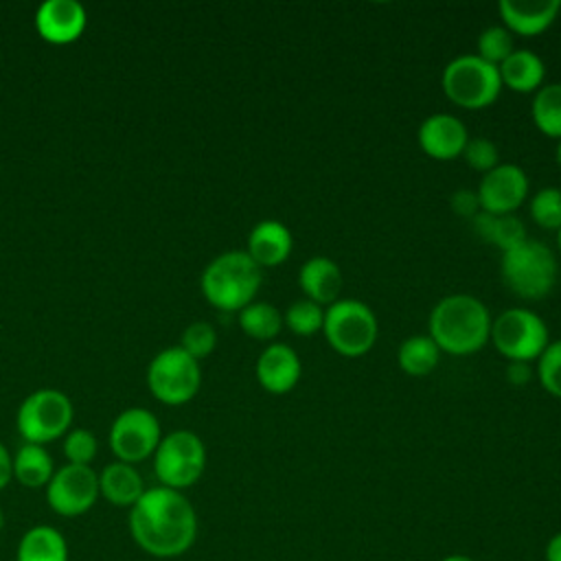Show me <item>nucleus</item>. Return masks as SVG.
Listing matches in <instances>:
<instances>
[{"label":"nucleus","instance_id":"1","mask_svg":"<svg viewBox=\"0 0 561 561\" xmlns=\"http://www.w3.org/2000/svg\"><path fill=\"white\" fill-rule=\"evenodd\" d=\"M127 524L134 543L156 559L182 557L197 539L195 506L182 491L162 484L145 489Z\"/></svg>","mask_w":561,"mask_h":561},{"label":"nucleus","instance_id":"2","mask_svg":"<svg viewBox=\"0 0 561 561\" xmlns=\"http://www.w3.org/2000/svg\"><path fill=\"white\" fill-rule=\"evenodd\" d=\"M489 307L471 294H449L440 298L427 318V335L440 353L465 357L478 353L491 335Z\"/></svg>","mask_w":561,"mask_h":561},{"label":"nucleus","instance_id":"3","mask_svg":"<svg viewBox=\"0 0 561 561\" xmlns=\"http://www.w3.org/2000/svg\"><path fill=\"white\" fill-rule=\"evenodd\" d=\"M263 283L261 267L245 250H228L215 256L202 272L204 298L221 311H239L250 305Z\"/></svg>","mask_w":561,"mask_h":561},{"label":"nucleus","instance_id":"4","mask_svg":"<svg viewBox=\"0 0 561 561\" xmlns=\"http://www.w3.org/2000/svg\"><path fill=\"white\" fill-rule=\"evenodd\" d=\"M500 274L504 285L519 298L541 300L548 296L559 276V263L554 252L537 239H526L524 243L502 252Z\"/></svg>","mask_w":561,"mask_h":561},{"label":"nucleus","instance_id":"5","mask_svg":"<svg viewBox=\"0 0 561 561\" xmlns=\"http://www.w3.org/2000/svg\"><path fill=\"white\" fill-rule=\"evenodd\" d=\"M443 94L462 110H484L502 92L497 66L480 59L476 53L454 57L440 75Z\"/></svg>","mask_w":561,"mask_h":561},{"label":"nucleus","instance_id":"6","mask_svg":"<svg viewBox=\"0 0 561 561\" xmlns=\"http://www.w3.org/2000/svg\"><path fill=\"white\" fill-rule=\"evenodd\" d=\"M322 333L337 355L362 357L375 346L379 322L366 302L357 298H340L324 309Z\"/></svg>","mask_w":561,"mask_h":561},{"label":"nucleus","instance_id":"7","mask_svg":"<svg viewBox=\"0 0 561 561\" xmlns=\"http://www.w3.org/2000/svg\"><path fill=\"white\" fill-rule=\"evenodd\" d=\"M489 342L508 362L530 364L550 344V335L539 313L526 307H511L493 318Z\"/></svg>","mask_w":561,"mask_h":561},{"label":"nucleus","instance_id":"8","mask_svg":"<svg viewBox=\"0 0 561 561\" xmlns=\"http://www.w3.org/2000/svg\"><path fill=\"white\" fill-rule=\"evenodd\" d=\"M206 469L204 440L191 430H175L160 438L153 451V471L162 486L182 491L193 486Z\"/></svg>","mask_w":561,"mask_h":561},{"label":"nucleus","instance_id":"9","mask_svg":"<svg viewBox=\"0 0 561 561\" xmlns=\"http://www.w3.org/2000/svg\"><path fill=\"white\" fill-rule=\"evenodd\" d=\"M72 401L55 388H39L31 392L18 408L15 425L26 443L46 445L66 436L72 423Z\"/></svg>","mask_w":561,"mask_h":561},{"label":"nucleus","instance_id":"10","mask_svg":"<svg viewBox=\"0 0 561 561\" xmlns=\"http://www.w3.org/2000/svg\"><path fill=\"white\" fill-rule=\"evenodd\" d=\"M147 386L162 403L182 405L191 401L202 386L199 362L182 346H167L149 362Z\"/></svg>","mask_w":561,"mask_h":561},{"label":"nucleus","instance_id":"11","mask_svg":"<svg viewBox=\"0 0 561 561\" xmlns=\"http://www.w3.org/2000/svg\"><path fill=\"white\" fill-rule=\"evenodd\" d=\"M46 504L61 517H79L88 513L99 495V473L90 465H70L55 469L46 484Z\"/></svg>","mask_w":561,"mask_h":561},{"label":"nucleus","instance_id":"12","mask_svg":"<svg viewBox=\"0 0 561 561\" xmlns=\"http://www.w3.org/2000/svg\"><path fill=\"white\" fill-rule=\"evenodd\" d=\"M162 438L160 423L153 412L145 408L123 410L110 427V447L121 462L136 465L153 456Z\"/></svg>","mask_w":561,"mask_h":561},{"label":"nucleus","instance_id":"13","mask_svg":"<svg viewBox=\"0 0 561 561\" xmlns=\"http://www.w3.org/2000/svg\"><path fill=\"white\" fill-rule=\"evenodd\" d=\"M528 175L513 162H500L486 171L476 188L480 210L491 215H513L528 197Z\"/></svg>","mask_w":561,"mask_h":561},{"label":"nucleus","instance_id":"14","mask_svg":"<svg viewBox=\"0 0 561 561\" xmlns=\"http://www.w3.org/2000/svg\"><path fill=\"white\" fill-rule=\"evenodd\" d=\"M416 138L425 156L445 162L462 156L469 142V131L458 116L447 112H436L423 118V123L419 125Z\"/></svg>","mask_w":561,"mask_h":561},{"label":"nucleus","instance_id":"15","mask_svg":"<svg viewBox=\"0 0 561 561\" xmlns=\"http://www.w3.org/2000/svg\"><path fill=\"white\" fill-rule=\"evenodd\" d=\"M302 373L298 353L285 342L267 344L254 364V375L261 388L270 394H285L296 388Z\"/></svg>","mask_w":561,"mask_h":561},{"label":"nucleus","instance_id":"16","mask_svg":"<svg viewBox=\"0 0 561 561\" xmlns=\"http://www.w3.org/2000/svg\"><path fill=\"white\" fill-rule=\"evenodd\" d=\"M85 24V9L77 0H44L35 11L37 33L50 44L75 42Z\"/></svg>","mask_w":561,"mask_h":561},{"label":"nucleus","instance_id":"17","mask_svg":"<svg viewBox=\"0 0 561 561\" xmlns=\"http://www.w3.org/2000/svg\"><path fill=\"white\" fill-rule=\"evenodd\" d=\"M497 11L502 26H506L513 35L535 37L557 20L561 0H500Z\"/></svg>","mask_w":561,"mask_h":561},{"label":"nucleus","instance_id":"18","mask_svg":"<svg viewBox=\"0 0 561 561\" xmlns=\"http://www.w3.org/2000/svg\"><path fill=\"white\" fill-rule=\"evenodd\" d=\"M294 250V237L289 228L278 219H263L252 226L245 241L248 256L263 270L276 267L289 259Z\"/></svg>","mask_w":561,"mask_h":561},{"label":"nucleus","instance_id":"19","mask_svg":"<svg viewBox=\"0 0 561 561\" xmlns=\"http://www.w3.org/2000/svg\"><path fill=\"white\" fill-rule=\"evenodd\" d=\"M298 285L305 298L322 305L324 309L340 300L344 276L340 265L329 256H311L298 270Z\"/></svg>","mask_w":561,"mask_h":561},{"label":"nucleus","instance_id":"20","mask_svg":"<svg viewBox=\"0 0 561 561\" xmlns=\"http://www.w3.org/2000/svg\"><path fill=\"white\" fill-rule=\"evenodd\" d=\"M145 493L138 469L129 462H110L99 471V495L118 508H131Z\"/></svg>","mask_w":561,"mask_h":561},{"label":"nucleus","instance_id":"21","mask_svg":"<svg viewBox=\"0 0 561 561\" xmlns=\"http://www.w3.org/2000/svg\"><path fill=\"white\" fill-rule=\"evenodd\" d=\"M500 81L502 88H508L519 94H535L543 85L546 64L543 59L528 48H515L500 66Z\"/></svg>","mask_w":561,"mask_h":561},{"label":"nucleus","instance_id":"22","mask_svg":"<svg viewBox=\"0 0 561 561\" xmlns=\"http://www.w3.org/2000/svg\"><path fill=\"white\" fill-rule=\"evenodd\" d=\"M15 561H70L68 541L50 524L31 526L18 541Z\"/></svg>","mask_w":561,"mask_h":561},{"label":"nucleus","instance_id":"23","mask_svg":"<svg viewBox=\"0 0 561 561\" xmlns=\"http://www.w3.org/2000/svg\"><path fill=\"white\" fill-rule=\"evenodd\" d=\"M471 226H473L476 237H480L489 245L497 248L500 252H506L528 239L524 221L515 215H491V213L480 210L471 219Z\"/></svg>","mask_w":561,"mask_h":561},{"label":"nucleus","instance_id":"24","mask_svg":"<svg viewBox=\"0 0 561 561\" xmlns=\"http://www.w3.org/2000/svg\"><path fill=\"white\" fill-rule=\"evenodd\" d=\"M55 473V462L44 445L24 443L13 454V480L26 489H46Z\"/></svg>","mask_w":561,"mask_h":561},{"label":"nucleus","instance_id":"25","mask_svg":"<svg viewBox=\"0 0 561 561\" xmlns=\"http://www.w3.org/2000/svg\"><path fill=\"white\" fill-rule=\"evenodd\" d=\"M399 368L410 377L430 375L440 362V348L430 335H410L397 351Z\"/></svg>","mask_w":561,"mask_h":561},{"label":"nucleus","instance_id":"26","mask_svg":"<svg viewBox=\"0 0 561 561\" xmlns=\"http://www.w3.org/2000/svg\"><path fill=\"white\" fill-rule=\"evenodd\" d=\"M237 322L248 337L272 342L283 329V313L265 300H252L237 311Z\"/></svg>","mask_w":561,"mask_h":561},{"label":"nucleus","instance_id":"27","mask_svg":"<svg viewBox=\"0 0 561 561\" xmlns=\"http://www.w3.org/2000/svg\"><path fill=\"white\" fill-rule=\"evenodd\" d=\"M530 116L535 127L548 136L559 140L561 138V83H543L530 103Z\"/></svg>","mask_w":561,"mask_h":561},{"label":"nucleus","instance_id":"28","mask_svg":"<svg viewBox=\"0 0 561 561\" xmlns=\"http://www.w3.org/2000/svg\"><path fill=\"white\" fill-rule=\"evenodd\" d=\"M322 324H324V307L309 298L294 300L283 311V327H287L294 335H300V337L316 335L322 331Z\"/></svg>","mask_w":561,"mask_h":561},{"label":"nucleus","instance_id":"29","mask_svg":"<svg viewBox=\"0 0 561 561\" xmlns=\"http://www.w3.org/2000/svg\"><path fill=\"white\" fill-rule=\"evenodd\" d=\"M528 213L539 228L557 232L561 228V188L559 186L539 188L530 197Z\"/></svg>","mask_w":561,"mask_h":561},{"label":"nucleus","instance_id":"30","mask_svg":"<svg viewBox=\"0 0 561 561\" xmlns=\"http://www.w3.org/2000/svg\"><path fill=\"white\" fill-rule=\"evenodd\" d=\"M515 50V39L513 33L502 26V24H493L486 26L476 42V55L493 66H500L511 53Z\"/></svg>","mask_w":561,"mask_h":561},{"label":"nucleus","instance_id":"31","mask_svg":"<svg viewBox=\"0 0 561 561\" xmlns=\"http://www.w3.org/2000/svg\"><path fill=\"white\" fill-rule=\"evenodd\" d=\"M180 346L191 355L195 357L197 362L208 357L215 346H217V331L210 322L206 320H195L191 322L184 331H182V342Z\"/></svg>","mask_w":561,"mask_h":561},{"label":"nucleus","instance_id":"32","mask_svg":"<svg viewBox=\"0 0 561 561\" xmlns=\"http://www.w3.org/2000/svg\"><path fill=\"white\" fill-rule=\"evenodd\" d=\"M537 379L546 392L561 399V340L550 342L537 357Z\"/></svg>","mask_w":561,"mask_h":561},{"label":"nucleus","instance_id":"33","mask_svg":"<svg viewBox=\"0 0 561 561\" xmlns=\"http://www.w3.org/2000/svg\"><path fill=\"white\" fill-rule=\"evenodd\" d=\"M96 436L90 430H68L64 436V456L70 465H90L96 458Z\"/></svg>","mask_w":561,"mask_h":561},{"label":"nucleus","instance_id":"34","mask_svg":"<svg viewBox=\"0 0 561 561\" xmlns=\"http://www.w3.org/2000/svg\"><path fill=\"white\" fill-rule=\"evenodd\" d=\"M462 158L473 171H480L482 175L500 164V151H497L495 142L489 138H482V136L469 138V142L462 151Z\"/></svg>","mask_w":561,"mask_h":561},{"label":"nucleus","instance_id":"35","mask_svg":"<svg viewBox=\"0 0 561 561\" xmlns=\"http://www.w3.org/2000/svg\"><path fill=\"white\" fill-rule=\"evenodd\" d=\"M449 206H451V210H454L458 217H467V219H473V217L480 213L478 193L471 191V188H458V191L451 195Z\"/></svg>","mask_w":561,"mask_h":561},{"label":"nucleus","instance_id":"36","mask_svg":"<svg viewBox=\"0 0 561 561\" xmlns=\"http://www.w3.org/2000/svg\"><path fill=\"white\" fill-rule=\"evenodd\" d=\"M535 370L528 362H508L506 364V381L515 388H524L530 383Z\"/></svg>","mask_w":561,"mask_h":561},{"label":"nucleus","instance_id":"37","mask_svg":"<svg viewBox=\"0 0 561 561\" xmlns=\"http://www.w3.org/2000/svg\"><path fill=\"white\" fill-rule=\"evenodd\" d=\"M13 480V456L0 443V491Z\"/></svg>","mask_w":561,"mask_h":561},{"label":"nucleus","instance_id":"38","mask_svg":"<svg viewBox=\"0 0 561 561\" xmlns=\"http://www.w3.org/2000/svg\"><path fill=\"white\" fill-rule=\"evenodd\" d=\"M546 561H561V533L550 537L546 546Z\"/></svg>","mask_w":561,"mask_h":561},{"label":"nucleus","instance_id":"39","mask_svg":"<svg viewBox=\"0 0 561 561\" xmlns=\"http://www.w3.org/2000/svg\"><path fill=\"white\" fill-rule=\"evenodd\" d=\"M443 561H473L471 557H465V554H449V557H445Z\"/></svg>","mask_w":561,"mask_h":561},{"label":"nucleus","instance_id":"40","mask_svg":"<svg viewBox=\"0 0 561 561\" xmlns=\"http://www.w3.org/2000/svg\"><path fill=\"white\" fill-rule=\"evenodd\" d=\"M554 160H557V164L561 169V138L557 140V147H554Z\"/></svg>","mask_w":561,"mask_h":561},{"label":"nucleus","instance_id":"41","mask_svg":"<svg viewBox=\"0 0 561 561\" xmlns=\"http://www.w3.org/2000/svg\"><path fill=\"white\" fill-rule=\"evenodd\" d=\"M557 248H559V252H561V228L557 230Z\"/></svg>","mask_w":561,"mask_h":561},{"label":"nucleus","instance_id":"42","mask_svg":"<svg viewBox=\"0 0 561 561\" xmlns=\"http://www.w3.org/2000/svg\"><path fill=\"white\" fill-rule=\"evenodd\" d=\"M2 528H4V511L0 508V530H2Z\"/></svg>","mask_w":561,"mask_h":561}]
</instances>
